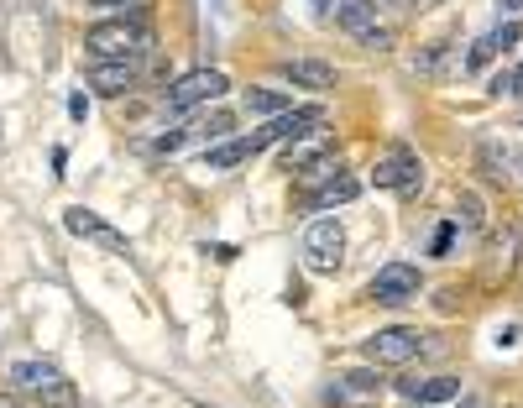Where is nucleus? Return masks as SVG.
Returning <instances> with one entry per match:
<instances>
[{
    "label": "nucleus",
    "instance_id": "16",
    "mask_svg": "<svg viewBox=\"0 0 523 408\" xmlns=\"http://www.w3.org/2000/svg\"><path fill=\"white\" fill-rule=\"evenodd\" d=\"M523 37V27H518V21H508V27H497V32H487V37H476V48L466 53V68H487L497 53H503V48H513V42Z\"/></svg>",
    "mask_w": 523,
    "mask_h": 408
},
{
    "label": "nucleus",
    "instance_id": "6",
    "mask_svg": "<svg viewBox=\"0 0 523 408\" xmlns=\"http://www.w3.org/2000/svg\"><path fill=\"white\" fill-rule=\"evenodd\" d=\"M367 299L388 304V309L419 299V267H414V262H388V267H377L372 283H367Z\"/></svg>",
    "mask_w": 523,
    "mask_h": 408
},
{
    "label": "nucleus",
    "instance_id": "31",
    "mask_svg": "<svg viewBox=\"0 0 523 408\" xmlns=\"http://www.w3.org/2000/svg\"><path fill=\"white\" fill-rule=\"evenodd\" d=\"M461 408H471V403H466V398H461Z\"/></svg>",
    "mask_w": 523,
    "mask_h": 408
},
{
    "label": "nucleus",
    "instance_id": "19",
    "mask_svg": "<svg viewBox=\"0 0 523 408\" xmlns=\"http://www.w3.org/2000/svg\"><path fill=\"white\" fill-rule=\"evenodd\" d=\"M445 53H450V42H429V48H419L414 58H408V68H414V74H435V68L445 63Z\"/></svg>",
    "mask_w": 523,
    "mask_h": 408
},
{
    "label": "nucleus",
    "instance_id": "25",
    "mask_svg": "<svg viewBox=\"0 0 523 408\" xmlns=\"http://www.w3.org/2000/svg\"><path fill=\"white\" fill-rule=\"evenodd\" d=\"M89 6H100V11H116V6H131V0H89Z\"/></svg>",
    "mask_w": 523,
    "mask_h": 408
},
{
    "label": "nucleus",
    "instance_id": "26",
    "mask_svg": "<svg viewBox=\"0 0 523 408\" xmlns=\"http://www.w3.org/2000/svg\"><path fill=\"white\" fill-rule=\"evenodd\" d=\"M388 6H398V11H419V0H388Z\"/></svg>",
    "mask_w": 523,
    "mask_h": 408
},
{
    "label": "nucleus",
    "instance_id": "13",
    "mask_svg": "<svg viewBox=\"0 0 523 408\" xmlns=\"http://www.w3.org/2000/svg\"><path fill=\"white\" fill-rule=\"evenodd\" d=\"M136 84V63L121 58V63H95L89 68V89H100V95H126Z\"/></svg>",
    "mask_w": 523,
    "mask_h": 408
},
{
    "label": "nucleus",
    "instance_id": "2",
    "mask_svg": "<svg viewBox=\"0 0 523 408\" xmlns=\"http://www.w3.org/2000/svg\"><path fill=\"white\" fill-rule=\"evenodd\" d=\"M340 262H346V231H340V220L335 215H314L304 225V267L330 278V272H340Z\"/></svg>",
    "mask_w": 523,
    "mask_h": 408
},
{
    "label": "nucleus",
    "instance_id": "3",
    "mask_svg": "<svg viewBox=\"0 0 523 408\" xmlns=\"http://www.w3.org/2000/svg\"><path fill=\"white\" fill-rule=\"evenodd\" d=\"M84 48L100 63H121V58H136L147 48V32L131 27V21H95V27L84 32Z\"/></svg>",
    "mask_w": 523,
    "mask_h": 408
},
{
    "label": "nucleus",
    "instance_id": "17",
    "mask_svg": "<svg viewBox=\"0 0 523 408\" xmlns=\"http://www.w3.org/2000/svg\"><path fill=\"white\" fill-rule=\"evenodd\" d=\"M335 21H340L351 37L372 32V27H377V0H340V6H335Z\"/></svg>",
    "mask_w": 523,
    "mask_h": 408
},
{
    "label": "nucleus",
    "instance_id": "8",
    "mask_svg": "<svg viewBox=\"0 0 523 408\" xmlns=\"http://www.w3.org/2000/svg\"><path fill=\"white\" fill-rule=\"evenodd\" d=\"M424 351V335L408 330V325H393V330H377L367 340V356L377 361V367H403V361H414Z\"/></svg>",
    "mask_w": 523,
    "mask_h": 408
},
{
    "label": "nucleus",
    "instance_id": "12",
    "mask_svg": "<svg viewBox=\"0 0 523 408\" xmlns=\"http://www.w3.org/2000/svg\"><path fill=\"white\" fill-rule=\"evenodd\" d=\"M398 393L408 403H445V398H461V382L456 377H403Z\"/></svg>",
    "mask_w": 523,
    "mask_h": 408
},
{
    "label": "nucleus",
    "instance_id": "10",
    "mask_svg": "<svg viewBox=\"0 0 523 408\" xmlns=\"http://www.w3.org/2000/svg\"><path fill=\"white\" fill-rule=\"evenodd\" d=\"M330 152H335V131L325 126H314L304 136H293V147L283 152V173H304L314 163H330Z\"/></svg>",
    "mask_w": 523,
    "mask_h": 408
},
{
    "label": "nucleus",
    "instance_id": "23",
    "mask_svg": "<svg viewBox=\"0 0 523 408\" xmlns=\"http://www.w3.org/2000/svg\"><path fill=\"white\" fill-rule=\"evenodd\" d=\"M450 236H456V225H440V231H435V257H440L445 246H450Z\"/></svg>",
    "mask_w": 523,
    "mask_h": 408
},
{
    "label": "nucleus",
    "instance_id": "22",
    "mask_svg": "<svg viewBox=\"0 0 523 408\" xmlns=\"http://www.w3.org/2000/svg\"><path fill=\"white\" fill-rule=\"evenodd\" d=\"M461 210H466V225H482V199L476 194H461Z\"/></svg>",
    "mask_w": 523,
    "mask_h": 408
},
{
    "label": "nucleus",
    "instance_id": "20",
    "mask_svg": "<svg viewBox=\"0 0 523 408\" xmlns=\"http://www.w3.org/2000/svg\"><path fill=\"white\" fill-rule=\"evenodd\" d=\"M361 48H372V53H388V48H393V32H388V27H372V32H361Z\"/></svg>",
    "mask_w": 523,
    "mask_h": 408
},
{
    "label": "nucleus",
    "instance_id": "32",
    "mask_svg": "<svg viewBox=\"0 0 523 408\" xmlns=\"http://www.w3.org/2000/svg\"><path fill=\"white\" fill-rule=\"evenodd\" d=\"M518 168H523V157H518Z\"/></svg>",
    "mask_w": 523,
    "mask_h": 408
},
{
    "label": "nucleus",
    "instance_id": "24",
    "mask_svg": "<svg viewBox=\"0 0 523 408\" xmlns=\"http://www.w3.org/2000/svg\"><path fill=\"white\" fill-rule=\"evenodd\" d=\"M492 95H513V74H497L492 79Z\"/></svg>",
    "mask_w": 523,
    "mask_h": 408
},
{
    "label": "nucleus",
    "instance_id": "27",
    "mask_svg": "<svg viewBox=\"0 0 523 408\" xmlns=\"http://www.w3.org/2000/svg\"><path fill=\"white\" fill-rule=\"evenodd\" d=\"M513 95H523V63H518V74H513Z\"/></svg>",
    "mask_w": 523,
    "mask_h": 408
},
{
    "label": "nucleus",
    "instance_id": "9",
    "mask_svg": "<svg viewBox=\"0 0 523 408\" xmlns=\"http://www.w3.org/2000/svg\"><path fill=\"white\" fill-rule=\"evenodd\" d=\"M63 225H68V231H74V236L95 241V246H105V252H116V257H131L126 236H121V231H110V225H105L95 210H84V204H74V210H63Z\"/></svg>",
    "mask_w": 523,
    "mask_h": 408
},
{
    "label": "nucleus",
    "instance_id": "15",
    "mask_svg": "<svg viewBox=\"0 0 523 408\" xmlns=\"http://www.w3.org/2000/svg\"><path fill=\"white\" fill-rule=\"evenodd\" d=\"M257 152H262V136H236V142L204 152V168H210V173H225V168H236V163H246V157H257Z\"/></svg>",
    "mask_w": 523,
    "mask_h": 408
},
{
    "label": "nucleus",
    "instance_id": "30",
    "mask_svg": "<svg viewBox=\"0 0 523 408\" xmlns=\"http://www.w3.org/2000/svg\"><path fill=\"white\" fill-rule=\"evenodd\" d=\"M424 6H435V0H419V11H424Z\"/></svg>",
    "mask_w": 523,
    "mask_h": 408
},
{
    "label": "nucleus",
    "instance_id": "11",
    "mask_svg": "<svg viewBox=\"0 0 523 408\" xmlns=\"http://www.w3.org/2000/svg\"><path fill=\"white\" fill-rule=\"evenodd\" d=\"M314 126H325V110L320 105H304V110H283V116L267 121L257 136H262V147H272V142H293V136H304Z\"/></svg>",
    "mask_w": 523,
    "mask_h": 408
},
{
    "label": "nucleus",
    "instance_id": "29",
    "mask_svg": "<svg viewBox=\"0 0 523 408\" xmlns=\"http://www.w3.org/2000/svg\"><path fill=\"white\" fill-rule=\"evenodd\" d=\"M0 408H21V403H16V398H0Z\"/></svg>",
    "mask_w": 523,
    "mask_h": 408
},
{
    "label": "nucleus",
    "instance_id": "1",
    "mask_svg": "<svg viewBox=\"0 0 523 408\" xmlns=\"http://www.w3.org/2000/svg\"><path fill=\"white\" fill-rule=\"evenodd\" d=\"M11 382L21 393H32L42 408H74L79 403L74 382H68L53 361H11Z\"/></svg>",
    "mask_w": 523,
    "mask_h": 408
},
{
    "label": "nucleus",
    "instance_id": "4",
    "mask_svg": "<svg viewBox=\"0 0 523 408\" xmlns=\"http://www.w3.org/2000/svg\"><path fill=\"white\" fill-rule=\"evenodd\" d=\"M225 89H231V79H225L220 68H194V74H184L178 84H168L163 110H168V116H184V110H194L204 100H220Z\"/></svg>",
    "mask_w": 523,
    "mask_h": 408
},
{
    "label": "nucleus",
    "instance_id": "5",
    "mask_svg": "<svg viewBox=\"0 0 523 408\" xmlns=\"http://www.w3.org/2000/svg\"><path fill=\"white\" fill-rule=\"evenodd\" d=\"M372 184H377V189H393V194H403V199H414V194L424 189V163H419L408 147H393V152L377 157Z\"/></svg>",
    "mask_w": 523,
    "mask_h": 408
},
{
    "label": "nucleus",
    "instance_id": "18",
    "mask_svg": "<svg viewBox=\"0 0 523 408\" xmlns=\"http://www.w3.org/2000/svg\"><path fill=\"white\" fill-rule=\"evenodd\" d=\"M246 110H257V116H283L288 95L283 89H246Z\"/></svg>",
    "mask_w": 523,
    "mask_h": 408
},
{
    "label": "nucleus",
    "instance_id": "21",
    "mask_svg": "<svg viewBox=\"0 0 523 408\" xmlns=\"http://www.w3.org/2000/svg\"><path fill=\"white\" fill-rule=\"evenodd\" d=\"M346 388H351V393H377V388H382V377H377V372H351V377H346Z\"/></svg>",
    "mask_w": 523,
    "mask_h": 408
},
{
    "label": "nucleus",
    "instance_id": "14",
    "mask_svg": "<svg viewBox=\"0 0 523 408\" xmlns=\"http://www.w3.org/2000/svg\"><path fill=\"white\" fill-rule=\"evenodd\" d=\"M283 79H293L299 89H335V68L330 63H320V58H293V63H283Z\"/></svg>",
    "mask_w": 523,
    "mask_h": 408
},
{
    "label": "nucleus",
    "instance_id": "33",
    "mask_svg": "<svg viewBox=\"0 0 523 408\" xmlns=\"http://www.w3.org/2000/svg\"><path fill=\"white\" fill-rule=\"evenodd\" d=\"M419 408H424V403H419Z\"/></svg>",
    "mask_w": 523,
    "mask_h": 408
},
{
    "label": "nucleus",
    "instance_id": "7",
    "mask_svg": "<svg viewBox=\"0 0 523 408\" xmlns=\"http://www.w3.org/2000/svg\"><path fill=\"white\" fill-rule=\"evenodd\" d=\"M304 178H320V189L309 194L314 210H335V204H351L361 194V178H351L346 168H335V163H314V168H304Z\"/></svg>",
    "mask_w": 523,
    "mask_h": 408
},
{
    "label": "nucleus",
    "instance_id": "28",
    "mask_svg": "<svg viewBox=\"0 0 523 408\" xmlns=\"http://www.w3.org/2000/svg\"><path fill=\"white\" fill-rule=\"evenodd\" d=\"M497 6H503V11H518V6H523V0H497Z\"/></svg>",
    "mask_w": 523,
    "mask_h": 408
}]
</instances>
